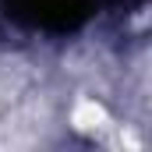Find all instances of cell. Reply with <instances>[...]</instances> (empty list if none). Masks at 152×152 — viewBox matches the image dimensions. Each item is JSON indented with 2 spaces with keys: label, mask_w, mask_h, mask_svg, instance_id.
Here are the masks:
<instances>
[{
  "label": "cell",
  "mask_w": 152,
  "mask_h": 152,
  "mask_svg": "<svg viewBox=\"0 0 152 152\" xmlns=\"http://www.w3.org/2000/svg\"><path fill=\"white\" fill-rule=\"evenodd\" d=\"M71 124L78 131H103L106 127V110L96 103V99H81L71 113Z\"/></svg>",
  "instance_id": "1"
}]
</instances>
